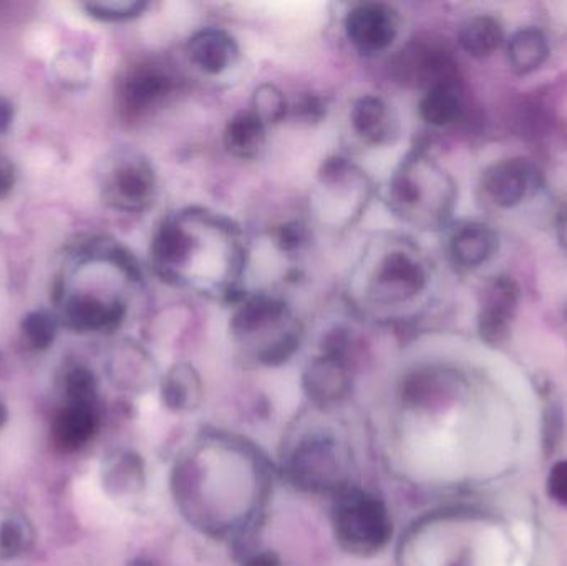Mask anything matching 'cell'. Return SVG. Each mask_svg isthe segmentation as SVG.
I'll use <instances>...</instances> for the list:
<instances>
[{
    "label": "cell",
    "instance_id": "15",
    "mask_svg": "<svg viewBox=\"0 0 567 566\" xmlns=\"http://www.w3.org/2000/svg\"><path fill=\"white\" fill-rule=\"evenodd\" d=\"M268 140V125L252 110L239 112L226 123V152L241 159H252L265 148Z\"/></svg>",
    "mask_w": 567,
    "mask_h": 566
},
{
    "label": "cell",
    "instance_id": "12",
    "mask_svg": "<svg viewBox=\"0 0 567 566\" xmlns=\"http://www.w3.org/2000/svg\"><path fill=\"white\" fill-rule=\"evenodd\" d=\"M350 379L346 359L323 354L306 369L303 389L317 404H332L349 392Z\"/></svg>",
    "mask_w": 567,
    "mask_h": 566
},
{
    "label": "cell",
    "instance_id": "11",
    "mask_svg": "<svg viewBox=\"0 0 567 566\" xmlns=\"http://www.w3.org/2000/svg\"><path fill=\"white\" fill-rule=\"evenodd\" d=\"M125 316L123 302L105 301L92 295L73 296L65 306V321L80 332L113 331Z\"/></svg>",
    "mask_w": 567,
    "mask_h": 566
},
{
    "label": "cell",
    "instance_id": "27",
    "mask_svg": "<svg viewBox=\"0 0 567 566\" xmlns=\"http://www.w3.org/2000/svg\"><path fill=\"white\" fill-rule=\"evenodd\" d=\"M146 7L148 3L142 0H115V2L86 3L85 9L96 19L115 22V20H128L142 16Z\"/></svg>",
    "mask_w": 567,
    "mask_h": 566
},
{
    "label": "cell",
    "instance_id": "14",
    "mask_svg": "<svg viewBox=\"0 0 567 566\" xmlns=\"http://www.w3.org/2000/svg\"><path fill=\"white\" fill-rule=\"evenodd\" d=\"M292 475L300 487L329 488L337 481V462L332 449L319 442L303 445L292 461Z\"/></svg>",
    "mask_w": 567,
    "mask_h": 566
},
{
    "label": "cell",
    "instance_id": "5",
    "mask_svg": "<svg viewBox=\"0 0 567 566\" xmlns=\"http://www.w3.org/2000/svg\"><path fill=\"white\" fill-rule=\"evenodd\" d=\"M399 30V13L386 3H360L346 17L347 37L363 55L385 52L395 42Z\"/></svg>",
    "mask_w": 567,
    "mask_h": 566
},
{
    "label": "cell",
    "instance_id": "21",
    "mask_svg": "<svg viewBox=\"0 0 567 566\" xmlns=\"http://www.w3.org/2000/svg\"><path fill=\"white\" fill-rule=\"evenodd\" d=\"M353 132L369 143L385 142L389 136V105L379 95H363L353 102L350 110Z\"/></svg>",
    "mask_w": 567,
    "mask_h": 566
},
{
    "label": "cell",
    "instance_id": "20",
    "mask_svg": "<svg viewBox=\"0 0 567 566\" xmlns=\"http://www.w3.org/2000/svg\"><path fill=\"white\" fill-rule=\"evenodd\" d=\"M458 42L468 55L485 59L502 49L505 43V30L495 17L476 16L463 23L458 32Z\"/></svg>",
    "mask_w": 567,
    "mask_h": 566
},
{
    "label": "cell",
    "instance_id": "4",
    "mask_svg": "<svg viewBox=\"0 0 567 566\" xmlns=\"http://www.w3.org/2000/svg\"><path fill=\"white\" fill-rule=\"evenodd\" d=\"M519 301L522 289L512 276L499 275L488 282L478 315V335L485 344L498 348L508 342Z\"/></svg>",
    "mask_w": 567,
    "mask_h": 566
},
{
    "label": "cell",
    "instance_id": "31",
    "mask_svg": "<svg viewBox=\"0 0 567 566\" xmlns=\"http://www.w3.org/2000/svg\"><path fill=\"white\" fill-rule=\"evenodd\" d=\"M548 494L556 504L567 508V461L553 465L548 475Z\"/></svg>",
    "mask_w": 567,
    "mask_h": 566
},
{
    "label": "cell",
    "instance_id": "17",
    "mask_svg": "<svg viewBox=\"0 0 567 566\" xmlns=\"http://www.w3.org/2000/svg\"><path fill=\"white\" fill-rule=\"evenodd\" d=\"M192 249L193 238L186 229L178 223L166 222L153 238V261L163 275L169 276L188 261Z\"/></svg>",
    "mask_w": 567,
    "mask_h": 566
},
{
    "label": "cell",
    "instance_id": "1",
    "mask_svg": "<svg viewBox=\"0 0 567 566\" xmlns=\"http://www.w3.org/2000/svg\"><path fill=\"white\" fill-rule=\"evenodd\" d=\"M393 208L406 219L425 226H442L452 215L456 189L446 175L425 156L415 155L402 163L390 183Z\"/></svg>",
    "mask_w": 567,
    "mask_h": 566
},
{
    "label": "cell",
    "instance_id": "2",
    "mask_svg": "<svg viewBox=\"0 0 567 566\" xmlns=\"http://www.w3.org/2000/svg\"><path fill=\"white\" fill-rule=\"evenodd\" d=\"M333 527L339 544L357 555L382 550L393 532L385 505L362 492H349L339 498L333 508Z\"/></svg>",
    "mask_w": 567,
    "mask_h": 566
},
{
    "label": "cell",
    "instance_id": "38",
    "mask_svg": "<svg viewBox=\"0 0 567 566\" xmlns=\"http://www.w3.org/2000/svg\"><path fill=\"white\" fill-rule=\"evenodd\" d=\"M245 566H279V560L275 554H259L246 562Z\"/></svg>",
    "mask_w": 567,
    "mask_h": 566
},
{
    "label": "cell",
    "instance_id": "10",
    "mask_svg": "<svg viewBox=\"0 0 567 566\" xmlns=\"http://www.w3.org/2000/svg\"><path fill=\"white\" fill-rule=\"evenodd\" d=\"M189 62L208 75H219L235 65L239 56V45L235 37L226 30L209 29L199 30L186 45Z\"/></svg>",
    "mask_w": 567,
    "mask_h": 566
},
{
    "label": "cell",
    "instance_id": "39",
    "mask_svg": "<svg viewBox=\"0 0 567 566\" xmlns=\"http://www.w3.org/2000/svg\"><path fill=\"white\" fill-rule=\"evenodd\" d=\"M7 421V409L6 405H3V402L0 401V428H2L3 424H6Z\"/></svg>",
    "mask_w": 567,
    "mask_h": 566
},
{
    "label": "cell",
    "instance_id": "30",
    "mask_svg": "<svg viewBox=\"0 0 567 566\" xmlns=\"http://www.w3.org/2000/svg\"><path fill=\"white\" fill-rule=\"evenodd\" d=\"M307 231L306 226L300 223H287L276 231V243H278L279 249L286 253L296 251L300 246L306 243Z\"/></svg>",
    "mask_w": 567,
    "mask_h": 566
},
{
    "label": "cell",
    "instance_id": "41",
    "mask_svg": "<svg viewBox=\"0 0 567 566\" xmlns=\"http://www.w3.org/2000/svg\"><path fill=\"white\" fill-rule=\"evenodd\" d=\"M565 318H566V321H567V302H566V308H565Z\"/></svg>",
    "mask_w": 567,
    "mask_h": 566
},
{
    "label": "cell",
    "instance_id": "40",
    "mask_svg": "<svg viewBox=\"0 0 567 566\" xmlns=\"http://www.w3.org/2000/svg\"><path fill=\"white\" fill-rule=\"evenodd\" d=\"M130 566H153V565L146 560H135V562H133V564H130Z\"/></svg>",
    "mask_w": 567,
    "mask_h": 566
},
{
    "label": "cell",
    "instance_id": "13",
    "mask_svg": "<svg viewBox=\"0 0 567 566\" xmlns=\"http://www.w3.org/2000/svg\"><path fill=\"white\" fill-rule=\"evenodd\" d=\"M403 70L426 90L455 85V63L449 52L439 47L420 45L409 50Z\"/></svg>",
    "mask_w": 567,
    "mask_h": 566
},
{
    "label": "cell",
    "instance_id": "25",
    "mask_svg": "<svg viewBox=\"0 0 567 566\" xmlns=\"http://www.w3.org/2000/svg\"><path fill=\"white\" fill-rule=\"evenodd\" d=\"M287 100L284 95L282 90L272 83H261L258 89L255 90L252 95V112L266 123V125H276V123L282 122L286 119Z\"/></svg>",
    "mask_w": 567,
    "mask_h": 566
},
{
    "label": "cell",
    "instance_id": "36",
    "mask_svg": "<svg viewBox=\"0 0 567 566\" xmlns=\"http://www.w3.org/2000/svg\"><path fill=\"white\" fill-rule=\"evenodd\" d=\"M556 235H558L559 246L567 255V203L559 209L558 219H556Z\"/></svg>",
    "mask_w": 567,
    "mask_h": 566
},
{
    "label": "cell",
    "instance_id": "32",
    "mask_svg": "<svg viewBox=\"0 0 567 566\" xmlns=\"http://www.w3.org/2000/svg\"><path fill=\"white\" fill-rule=\"evenodd\" d=\"M23 531L16 522H3L0 527V552L6 555L19 554L23 548Z\"/></svg>",
    "mask_w": 567,
    "mask_h": 566
},
{
    "label": "cell",
    "instance_id": "35",
    "mask_svg": "<svg viewBox=\"0 0 567 566\" xmlns=\"http://www.w3.org/2000/svg\"><path fill=\"white\" fill-rule=\"evenodd\" d=\"M13 183H16V168H13L9 158L0 155V198L9 195L10 189L13 188Z\"/></svg>",
    "mask_w": 567,
    "mask_h": 566
},
{
    "label": "cell",
    "instance_id": "42",
    "mask_svg": "<svg viewBox=\"0 0 567 566\" xmlns=\"http://www.w3.org/2000/svg\"><path fill=\"white\" fill-rule=\"evenodd\" d=\"M453 566H466V565H463V564H456V565H453Z\"/></svg>",
    "mask_w": 567,
    "mask_h": 566
},
{
    "label": "cell",
    "instance_id": "26",
    "mask_svg": "<svg viewBox=\"0 0 567 566\" xmlns=\"http://www.w3.org/2000/svg\"><path fill=\"white\" fill-rule=\"evenodd\" d=\"M22 335L30 348L45 351L52 346L56 335V321L45 311H33L22 321Z\"/></svg>",
    "mask_w": 567,
    "mask_h": 566
},
{
    "label": "cell",
    "instance_id": "3",
    "mask_svg": "<svg viewBox=\"0 0 567 566\" xmlns=\"http://www.w3.org/2000/svg\"><path fill=\"white\" fill-rule=\"evenodd\" d=\"M545 185V175L528 158H506L493 163L482 176V193L489 205L515 208L533 198Z\"/></svg>",
    "mask_w": 567,
    "mask_h": 566
},
{
    "label": "cell",
    "instance_id": "24",
    "mask_svg": "<svg viewBox=\"0 0 567 566\" xmlns=\"http://www.w3.org/2000/svg\"><path fill=\"white\" fill-rule=\"evenodd\" d=\"M458 381L453 375L440 371H422L406 382V398L413 404L426 405L455 392Z\"/></svg>",
    "mask_w": 567,
    "mask_h": 566
},
{
    "label": "cell",
    "instance_id": "18",
    "mask_svg": "<svg viewBox=\"0 0 567 566\" xmlns=\"http://www.w3.org/2000/svg\"><path fill=\"white\" fill-rule=\"evenodd\" d=\"M287 308L281 299L259 295L246 299L233 316L231 329L238 336H251L286 318Z\"/></svg>",
    "mask_w": 567,
    "mask_h": 566
},
{
    "label": "cell",
    "instance_id": "7",
    "mask_svg": "<svg viewBox=\"0 0 567 566\" xmlns=\"http://www.w3.org/2000/svg\"><path fill=\"white\" fill-rule=\"evenodd\" d=\"M156 176L146 159L125 158L113 166L105 182V198L113 208L140 212L153 202Z\"/></svg>",
    "mask_w": 567,
    "mask_h": 566
},
{
    "label": "cell",
    "instance_id": "33",
    "mask_svg": "<svg viewBox=\"0 0 567 566\" xmlns=\"http://www.w3.org/2000/svg\"><path fill=\"white\" fill-rule=\"evenodd\" d=\"M296 113L303 122H320L326 116V105L316 95H307L296 106Z\"/></svg>",
    "mask_w": 567,
    "mask_h": 566
},
{
    "label": "cell",
    "instance_id": "37",
    "mask_svg": "<svg viewBox=\"0 0 567 566\" xmlns=\"http://www.w3.org/2000/svg\"><path fill=\"white\" fill-rule=\"evenodd\" d=\"M13 106L9 100L0 96V133L7 132L9 126L12 125Z\"/></svg>",
    "mask_w": 567,
    "mask_h": 566
},
{
    "label": "cell",
    "instance_id": "19",
    "mask_svg": "<svg viewBox=\"0 0 567 566\" xmlns=\"http://www.w3.org/2000/svg\"><path fill=\"white\" fill-rule=\"evenodd\" d=\"M95 429L96 418L92 405L70 404L53 422V441L62 451H76L92 439Z\"/></svg>",
    "mask_w": 567,
    "mask_h": 566
},
{
    "label": "cell",
    "instance_id": "29",
    "mask_svg": "<svg viewBox=\"0 0 567 566\" xmlns=\"http://www.w3.org/2000/svg\"><path fill=\"white\" fill-rule=\"evenodd\" d=\"M300 336L296 329L286 332V335L279 336L278 339L266 346L262 349L261 359L262 364L266 366H281L284 362L289 361L292 358L293 352L299 349Z\"/></svg>",
    "mask_w": 567,
    "mask_h": 566
},
{
    "label": "cell",
    "instance_id": "16",
    "mask_svg": "<svg viewBox=\"0 0 567 566\" xmlns=\"http://www.w3.org/2000/svg\"><path fill=\"white\" fill-rule=\"evenodd\" d=\"M506 55L516 75H528L545 65L549 56L548 37L536 27H525L509 37Z\"/></svg>",
    "mask_w": 567,
    "mask_h": 566
},
{
    "label": "cell",
    "instance_id": "34",
    "mask_svg": "<svg viewBox=\"0 0 567 566\" xmlns=\"http://www.w3.org/2000/svg\"><path fill=\"white\" fill-rule=\"evenodd\" d=\"M545 442L546 447H558V435L561 434V418L558 412L553 411L546 414Z\"/></svg>",
    "mask_w": 567,
    "mask_h": 566
},
{
    "label": "cell",
    "instance_id": "6",
    "mask_svg": "<svg viewBox=\"0 0 567 566\" xmlns=\"http://www.w3.org/2000/svg\"><path fill=\"white\" fill-rule=\"evenodd\" d=\"M429 285L425 266L405 251H392L379 263L370 295L382 302H403L419 296Z\"/></svg>",
    "mask_w": 567,
    "mask_h": 566
},
{
    "label": "cell",
    "instance_id": "28",
    "mask_svg": "<svg viewBox=\"0 0 567 566\" xmlns=\"http://www.w3.org/2000/svg\"><path fill=\"white\" fill-rule=\"evenodd\" d=\"M66 398L73 405H92L95 401L96 382L92 372L85 368H75L69 372L65 381Z\"/></svg>",
    "mask_w": 567,
    "mask_h": 566
},
{
    "label": "cell",
    "instance_id": "23",
    "mask_svg": "<svg viewBox=\"0 0 567 566\" xmlns=\"http://www.w3.org/2000/svg\"><path fill=\"white\" fill-rule=\"evenodd\" d=\"M202 382L192 366L179 364L169 371L163 384V402L173 411H186L198 404Z\"/></svg>",
    "mask_w": 567,
    "mask_h": 566
},
{
    "label": "cell",
    "instance_id": "22",
    "mask_svg": "<svg viewBox=\"0 0 567 566\" xmlns=\"http://www.w3.org/2000/svg\"><path fill=\"white\" fill-rule=\"evenodd\" d=\"M420 116L432 126L452 125L462 115V100L455 85L435 86L426 90L420 100Z\"/></svg>",
    "mask_w": 567,
    "mask_h": 566
},
{
    "label": "cell",
    "instance_id": "9",
    "mask_svg": "<svg viewBox=\"0 0 567 566\" xmlns=\"http://www.w3.org/2000/svg\"><path fill=\"white\" fill-rule=\"evenodd\" d=\"M173 90V79L155 65L135 66L120 86V100L128 115H142Z\"/></svg>",
    "mask_w": 567,
    "mask_h": 566
},
{
    "label": "cell",
    "instance_id": "8",
    "mask_svg": "<svg viewBox=\"0 0 567 566\" xmlns=\"http://www.w3.org/2000/svg\"><path fill=\"white\" fill-rule=\"evenodd\" d=\"M499 238L485 223L466 222L453 228L449 239L450 261L462 271H473L498 253Z\"/></svg>",
    "mask_w": 567,
    "mask_h": 566
}]
</instances>
